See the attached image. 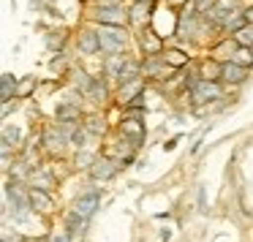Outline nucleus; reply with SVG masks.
<instances>
[{
    "label": "nucleus",
    "mask_w": 253,
    "mask_h": 242,
    "mask_svg": "<svg viewBox=\"0 0 253 242\" xmlns=\"http://www.w3.org/2000/svg\"><path fill=\"white\" fill-rule=\"evenodd\" d=\"M98 44H101V52H106V55H120L123 46H126V33L115 25H101Z\"/></svg>",
    "instance_id": "1"
},
{
    "label": "nucleus",
    "mask_w": 253,
    "mask_h": 242,
    "mask_svg": "<svg viewBox=\"0 0 253 242\" xmlns=\"http://www.w3.org/2000/svg\"><path fill=\"white\" fill-rule=\"evenodd\" d=\"M95 19H98L101 25H115V28H120V25L128 22V14L123 11L120 6H101L98 11H95Z\"/></svg>",
    "instance_id": "2"
},
{
    "label": "nucleus",
    "mask_w": 253,
    "mask_h": 242,
    "mask_svg": "<svg viewBox=\"0 0 253 242\" xmlns=\"http://www.w3.org/2000/svg\"><path fill=\"white\" fill-rule=\"evenodd\" d=\"M218 95H220V87L215 82H210V79H199V82L193 84V90H191V98L196 101V104L210 101V98H218Z\"/></svg>",
    "instance_id": "3"
},
{
    "label": "nucleus",
    "mask_w": 253,
    "mask_h": 242,
    "mask_svg": "<svg viewBox=\"0 0 253 242\" xmlns=\"http://www.w3.org/2000/svg\"><path fill=\"white\" fill-rule=\"evenodd\" d=\"M98 202H101V196L95 191L87 193V196H79L77 199V209H74V212H79L82 218H90V215L95 212V207H98Z\"/></svg>",
    "instance_id": "4"
},
{
    "label": "nucleus",
    "mask_w": 253,
    "mask_h": 242,
    "mask_svg": "<svg viewBox=\"0 0 253 242\" xmlns=\"http://www.w3.org/2000/svg\"><path fill=\"white\" fill-rule=\"evenodd\" d=\"M245 77H248V68H245V66H237V63H231V60L223 63V74H220V79H223V82L240 84Z\"/></svg>",
    "instance_id": "5"
},
{
    "label": "nucleus",
    "mask_w": 253,
    "mask_h": 242,
    "mask_svg": "<svg viewBox=\"0 0 253 242\" xmlns=\"http://www.w3.org/2000/svg\"><path fill=\"white\" fill-rule=\"evenodd\" d=\"M117 166L112 163V161L101 158V161H93V177L95 180H109V177H115Z\"/></svg>",
    "instance_id": "6"
},
{
    "label": "nucleus",
    "mask_w": 253,
    "mask_h": 242,
    "mask_svg": "<svg viewBox=\"0 0 253 242\" xmlns=\"http://www.w3.org/2000/svg\"><path fill=\"white\" fill-rule=\"evenodd\" d=\"M79 49H82L84 55H93V52H98V49H101V44H98V33H90V30L79 33Z\"/></svg>",
    "instance_id": "7"
},
{
    "label": "nucleus",
    "mask_w": 253,
    "mask_h": 242,
    "mask_svg": "<svg viewBox=\"0 0 253 242\" xmlns=\"http://www.w3.org/2000/svg\"><path fill=\"white\" fill-rule=\"evenodd\" d=\"M126 57L123 55H109V60H106V77H112V79H120V74H123V68H126Z\"/></svg>",
    "instance_id": "8"
},
{
    "label": "nucleus",
    "mask_w": 253,
    "mask_h": 242,
    "mask_svg": "<svg viewBox=\"0 0 253 242\" xmlns=\"http://www.w3.org/2000/svg\"><path fill=\"white\" fill-rule=\"evenodd\" d=\"M0 95H3V104H8L11 101V95L17 93V82H14V77L11 74H3V79H0Z\"/></svg>",
    "instance_id": "9"
},
{
    "label": "nucleus",
    "mask_w": 253,
    "mask_h": 242,
    "mask_svg": "<svg viewBox=\"0 0 253 242\" xmlns=\"http://www.w3.org/2000/svg\"><path fill=\"white\" fill-rule=\"evenodd\" d=\"M234 44L237 46H253V25H242L234 33Z\"/></svg>",
    "instance_id": "10"
},
{
    "label": "nucleus",
    "mask_w": 253,
    "mask_h": 242,
    "mask_svg": "<svg viewBox=\"0 0 253 242\" xmlns=\"http://www.w3.org/2000/svg\"><path fill=\"white\" fill-rule=\"evenodd\" d=\"M164 63H166V66H171V68H180V66H185V63H188V57L182 55L180 49H166L164 52Z\"/></svg>",
    "instance_id": "11"
},
{
    "label": "nucleus",
    "mask_w": 253,
    "mask_h": 242,
    "mask_svg": "<svg viewBox=\"0 0 253 242\" xmlns=\"http://www.w3.org/2000/svg\"><path fill=\"white\" fill-rule=\"evenodd\" d=\"M30 202H33V207H39V209H52V199L46 196L41 188H33V191H30Z\"/></svg>",
    "instance_id": "12"
},
{
    "label": "nucleus",
    "mask_w": 253,
    "mask_h": 242,
    "mask_svg": "<svg viewBox=\"0 0 253 242\" xmlns=\"http://www.w3.org/2000/svg\"><path fill=\"white\" fill-rule=\"evenodd\" d=\"M147 11H150V6H147V3H136V6H133V25H142L144 22V19H147Z\"/></svg>",
    "instance_id": "13"
},
{
    "label": "nucleus",
    "mask_w": 253,
    "mask_h": 242,
    "mask_svg": "<svg viewBox=\"0 0 253 242\" xmlns=\"http://www.w3.org/2000/svg\"><path fill=\"white\" fill-rule=\"evenodd\" d=\"M231 63H237V66H251V52H248V46H240V49L234 52V57H231Z\"/></svg>",
    "instance_id": "14"
},
{
    "label": "nucleus",
    "mask_w": 253,
    "mask_h": 242,
    "mask_svg": "<svg viewBox=\"0 0 253 242\" xmlns=\"http://www.w3.org/2000/svg\"><path fill=\"white\" fill-rule=\"evenodd\" d=\"M79 117V109H74V106H60V109H57V120H77Z\"/></svg>",
    "instance_id": "15"
},
{
    "label": "nucleus",
    "mask_w": 253,
    "mask_h": 242,
    "mask_svg": "<svg viewBox=\"0 0 253 242\" xmlns=\"http://www.w3.org/2000/svg\"><path fill=\"white\" fill-rule=\"evenodd\" d=\"M123 131H126V133H131V136H136V139H142V125H139L136 120H126Z\"/></svg>",
    "instance_id": "16"
},
{
    "label": "nucleus",
    "mask_w": 253,
    "mask_h": 242,
    "mask_svg": "<svg viewBox=\"0 0 253 242\" xmlns=\"http://www.w3.org/2000/svg\"><path fill=\"white\" fill-rule=\"evenodd\" d=\"M87 131L90 133H101V131H104V122H101L98 117H90V120H87Z\"/></svg>",
    "instance_id": "17"
},
{
    "label": "nucleus",
    "mask_w": 253,
    "mask_h": 242,
    "mask_svg": "<svg viewBox=\"0 0 253 242\" xmlns=\"http://www.w3.org/2000/svg\"><path fill=\"white\" fill-rule=\"evenodd\" d=\"M63 41H66V36H63V33H52L46 44H49V49H55V46H63Z\"/></svg>",
    "instance_id": "18"
},
{
    "label": "nucleus",
    "mask_w": 253,
    "mask_h": 242,
    "mask_svg": "<svg viewBox=\"0 0 253 242\" xmlns=\"http://www.w3.org/2000/svg\"><path fill=\"white\" fill-rule=\"evenodd\" d=\"M210 6H212V0H196V8H199V11H207Z\"/></svg>",
    "instance_id": "19"
},
{
    "label": "nucleus",
    "mask_w": 253,
    "mask_h": 242,
    "mask_svg": "<svg viewBox=\"0 0 253 242\" xmlns=\"http://www.w3.org/2000/svg\"><path fill=\"white\" fill-rule=\"evenodd\" d=\"M30 90H33V82H30V79H28V82H25L22 87H19V95H28Z\"/></svg>",
    "instance_id": "20"
},
{
    "label": "nucleus",
    "mask_w": 253,
    "mask_h": 242,
    "mask_svg": "<svg viewBox=\"0 0 253 242\" xmlns=\"http://www.w3.org/2000/svg\"><path fill=\"white\" fill-rule=\"evenodd\" d=\"M234 6V0H218V8H231Z\"/></svg>",
    "instance_id": "21"
},
{
    "label": "nucleus",
    "mask_w": 253,
    "mask_h": 242,
    "mask_svg": "<svg viewBox=\"0 0 253 242\" xmlns=\"http://www.w3.org/2000/svg\"><path fill=\"white\" fill-rule=\"evenodd\" d=\"M245 22L253 25V8H248V11H245Z\"/></svg>",
    "instance_id": "22"
},
{
    "label": "nucleus",
    "mask_w": 253,
    "mask_h": 242,
    "mask_svg": "<svg viewBox=\"0 0 253 242\" xmlns=\"http://www.w3.org/2000/svg\"><path fill=\"white\" fill-rule=\"evenodd\" d=\"M136 3H150V0H136Z\"/></svg>",
    "instance_id": "23"
},
{
    "label": "nucleus",
    "mask_w": 253,
    "mask_h": 242,
    "mask_svg": "<svg viewBox=\"0 0 253 242\" xmlns=\"http://www.w3.org/2000/svg\"><path fill=\"white\" fill-rule=\"evenodd\" d=\"M55 242H66V240H55Z\"/></svg>",
    "instance_id": "24"
}]
</instances>
